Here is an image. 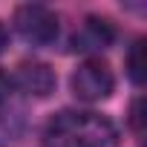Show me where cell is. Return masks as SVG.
I'll use <instances>...</instances> for the list:
<instances>
[{"mask_svg": "<svg viewBox=\"0 0 147 147\" xmlns=\"http://www.w3.org/2000/svg\"><path fill=\"white\" fill-rule=\"evenodd\" d=\"M113 40H115V26H113V20L98 18V15H90V18H84V23L75 29L69 46H72V52L92 55V52H104L107 46H113Z\"/></svg>", "mask_w": 147, "mask_h": 147, "instance_id": "5", "label": "cell"}, {"mask_svg": "<svg viewBox=\"0 0 147 147\" xmlns=\"http://www.w3.org/2000/svg\"><path fill=\"white\" fill-rule=\"evenodd\" d=\"M69 87H72V92H75L78 101L95 104V101H104V98L113 95L115 75H113L110 63H104L101 58H87L84 63H78L75 72H72Z\"/></svg>", "mask_w": 147, "mask_h": 147, "instance_id": "3", "label": "cell"}, {"mask_svg": "<svg viewBox=\"0 0 147 147\" xmlns=\"http://www.w3.org/2000/svg\"><path fill=\"white\" fill-rule=\"evenodd\" d=\"M12 95V75H6L3 69H0V107H3Z\"/></svg>", "mask_w": 147, "mask_h": 147, "instance_id": "7", "label": "cell"}, {"mask_svg": "<svg viewBox=\"0 0 147 147\" xmlns=\"http://www.w3.org/2000/svg\"><path fill=\"white\" fill-rule=\"evenodd\" d=\"M144 72H147V63H144V40L138 38L130 46V52H127V75H130V81L136 87H141L144 84Z\"/></svg>", "mask_w": 147, "mask_h": 147, "instance_id": "6", "label": "cell"}, {"mask_svg": "<svg viewBox=\"0 0 147 147\" xmlns=\"http://www.w3.org/2000/svg\"><path fill=\"white\" fill-rule=\"evenodd\" d=\"M43 147H118V127L95 110H63L46 124Z\"/></svg>", "mask_w": 147, "mask_h": 147, "instance_id": "1", "label": "cell"}, {"mask_svg": "<svg viewBox=\"0 0 147 147\" xmlns=\"http://www.w3.org/2000/svg\"><path fill=\"white\" fill-rule=\"evenodd\" d=\"M12 23H15V32L26 43H32V46H49V43L58 40V32H61L58 15L49 6H43V3H23V6H18Z\"/></svg>", "mask_w": 147, "mask_h": 147, "instance_id": "2", "label": "cell"}, {"mask_svg": "<svg viewBox=\"0 0 147 147\" xmlns=\"http://www.w3.org/2000/svg\"><path fill=\"white\" fill-rule=\"evenodd\" d=\"M6 43H9V32H6V26L0 23V52L6 49Z\"/></svg>", "mask_w": 147, "mask_h": 147, "instance_id": "8", "label": "cell"}, {"mask_svg": "<svg viewBox=\"0 0 147 147\" xmlns=\"http://www.w3.org/2000/svg\"><path fill=\"white\" fill-rule=\"evenodd\" d=\"M58 78H55V69L43 61H23L18 63L15 75H12V90L29 95V98H46L52 95Z\"/></svg>", "mask_w": 147, "mask_h": 147, "instance_id": "4", "label": "cell"}]
</instances>
